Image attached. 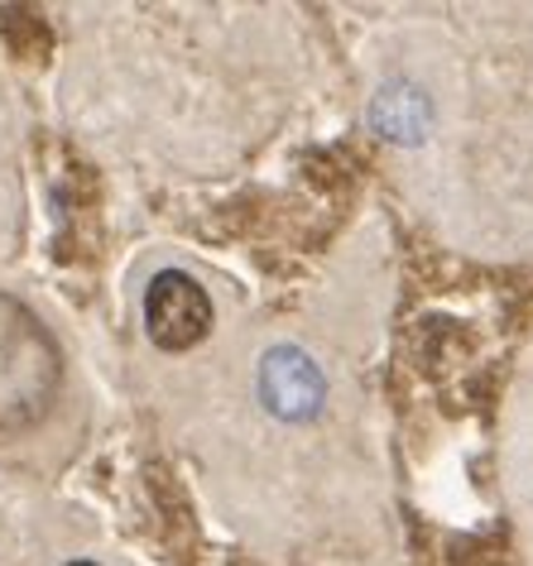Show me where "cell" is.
I'll use <instances>...</instances> for the list:
<instances>
[{
    "mask_svg": "<svg viewBox=\"0 0 533 566\" xmlns=\"http://www.w3.org/2000/svg\"><path fill=\"white\" fill-rule=\"evenodd\" d=\"M59 360L49 336L20 303L0 298V422H30L44 413Z\"/></svg>",
    "mask_w": 533,
    "mask_h": 566,
    "instance_id": "cell-1",
    "label": "cell"
},
{
    "mask_svg": "<svg viewBox=\"0 0 533 566\" xmlns=\"http://www.w3.org/2000/svg\"><path fill=\"white\" fill-rule=\"evenodd\" d=\"M145 332L159 350H192L212 332V298L184 269L154 274L145 293Z\"/></svg>",
    "mask_w": 533,
    "mask_h": 566,
    "instance_id": "cell-2",
    "label": "cell"
},
{
    "mask_svg": "<svg viewBox=\"0 0 533 566\" xmlns=\"http://www.w3.org/2000/svg\"><path fill=\"white\" fill-rule=\"evenodd\" d=\"M260 399L274 418L307 422L317 418L322 399H327V379H322L317 360L299 346H274L260 360Z\"/></svg>",
    "mask_w": 533,
    "mask_h": 566,
    "instance_id": "cell-3",
    "label": "cell"
},
{
    "mask_svg": "<svg viewBox=\"0 0 533 566\" xmlns=\"http://www.w3.org/2000/svg\"><path fill=\"white\" fill-rule=\"evenodd\" d=\"M370 125L385 139H395V145H418L432 125V106L414 82H389V87H380V96H375V106H370Z\"/></svg>",
    "mask_w": 533,
    "mask_h": 566,
    "instance_id": "cell-4",
    "label": "cell"
},
{
    "mask_svg": "<svg viewBox=\"0 0 533 566\" xmlns=\"http://www.w3.org/2000/svg\"><path fill=\"white\" fill-rule=\"evenodd\" d=\"M67 566H96V562H67Z\"/></svg>",
    "mask_w": 533,
    "mask_h": 566,
    "instance_id": "cell-5",
    "label": "cell"
}]
</instances>
